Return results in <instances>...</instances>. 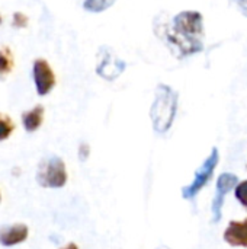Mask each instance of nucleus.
Returning a JSON list of instances; mask_svg holds the SVG:
<instances>
[{"mask_svg":"<svg viewBox=\"0 0 247 249\" xmlns=\"http://www.w3.org/2000/svg\"><path fill=\"white\" fill-rule=\"evenodd\" d=\"M179 58L191 57L204 51V18L197 10H183L173 18L170 28L163 26V32H157Z\"/></svg>","mask_w":247,"mask_h":249,"instance_id":"1","label":"nucleus"},{"mask_svg":"<svg viewBox=\"0 0 247 249\" xmlns=\"http://www.w3.org/2000/svg\"><path fill=\"white\" fill-rule=\"evenodd\" d=\"M178 92H175L169 85H157L150 109L153 130L157 134H166L172 128L178 112Z\"/></svg>","mask_w":247,"mask_h":249,"instance_id":"2","label":"nucleus"},{"mask_svg":"<svg viewBox=\"0 0 247 249\" xmlns=\"http://www.w3.org/2000/svg\"><path fill=\"white\" fill-rule=\"evenodd\" d=\"M67 169L58 156L45 158L36 171V182L44 188H63L67 184Z\"/></svg>","mask_w":247,"mask_h":249,"instance_id":"3","label":"nucleus"},{"mask_svg":"<svg viewBox=\"0 0 247 249\" xmlns=\"http://www.w3.org/2000/svg\"><path fill=\"white\" fill-rule=\"evenodd\" d=\"M218 162H220V152H218L217 147H213V150L208 155V158L204 160V163L195 172V177H194L192 182L182 188V197L185 200H194L202 191V188L213 178L214 171H215Z\"/></svg>","mask_w":247,"mask_h":249,"instance_id":"4","label":"nucleus"},{"mask_svg":"<svg viewBox=\"0 0 247 249\" xmlns=\"http://www.w3.org/2000/svg\"><path fill=\"white\" fill-rule=\"evenodd\" d=\"M125 67H127V63L121 60L118 55H115L111 48L102 47L99 50V61L96 66V73L102 79L112 82L124 73Z\"/></svg>","mask_w":247,"mask_h":249,"instance_id":"5","label":"nucleus"},{"mask_svg":"<svg viewBox=\"0 0 247 249\" xmlns=\"http://www.w3.org/2000/svg\"><path fill=\"white\" fill-rule=\"evenodd\" d=\"M239 185V177L230 172L221 174L217 179L215 185V197L211 204V213H213V223H218L223 213V206L226 201L227 194Z\"/></svg>","mask_w":247,"mask_h":249,"instance_id":"6","label":"nucleus"},{"mask_svg":"<svg viewBox=\"0 0 247 249\" xmlns=\"http://www.w3.org/2000/svg\"><path fill=\"white\" fill-rule=\"evenodd\" d=\"M32 76H33V83L36 93L39 96L48 95L54 86H55V74L49 66V63L44 58H38L33 61L32 67Z\"/></svg>","mask_w":247,"mask_h":249,"instance_id":"7","label":"nucleus"},{"mask_svg":"<svg viewBox=\"0 0 247 249\" xmlns=\"http://www.w3.org/2000/svg\"><path fill=\"white\" fill-rule=\"evenodd\" d=\"M224 241L231 247L247 248V219L245 220H231L224 231Z\"/></svg>","mask_w":247,"mask_h":249,"instance_id":"8","label":"nucleus"},{"mask_svg":"<svg viewBox=\"0 0 247 249\" xmlns=\"http://www.w3.org/2000/svg\"><path fill=\"white\" fill-rule=\"evenodd\" d=\"M28 226L26 225H10L0 228V245L3 247H15L22 244L28 238Z\"/></svg>","mask_w":247,"mask_h":249,"instance_id":"9","label":"nucleus"},{"mask_svg":"<svg viewBox=\"0 0 247 249\" xmlns=\"http://www.w3.org/2000/svg\"><path fill=\"white\" fill-rule=\"evenodd\" d=\"M42 121H44V107L42 105H36L35 108L23 112V115H22V124L28 133L36 131L41 127Z\"/></svg>","mask_w":247,"mask_h":249,"instance_id":"10","label":"nucleus"},{"mask_svg":"<svg viewBox=\"0 0 247 249\" xmlns=\"http://www.w3.org/2000/svg\"><path fill=\"white\" fill-rule=\"evenodd\" d=\"M15 66V58L12 54V50L9 47H0V79H3L6 74L12 71Z\"/></svg>","mask_w":247,"mask_h":249,"instance_id":"11","label":"nucleus"},{"mask_svg":"<svg viewBox=\"0 0 247 249\" xmlns=\"http://www.w3.org/2000/svg\"><path fill=\"white\" fill-rule=\"evenodd\" d=\"M116 0H84L83 9L92 13H100L115 4Z\"/></svg>","mask_w":247,"mask_h":249,"instance_id":"12","label":"nucleus"},{"mask_svg":"<svg viewBox=\"0 0 247 249\" xmlns=\"http://www.w3.org/2000/svg\"><path fill=\"white\" fill-rule=\"evenodd\" d=\"M13 130H15V125H13L12 118L0 112V142L9 139L12 136Z\"/></svg>","mask_w":247,"mask_h":249,"instance_id":"13","label":"nucleus"},{"mask_svg":"<svg viewBox=\"0 0 247 249\" xmlns=\"http://www.w3.org/2000/svg\"><path fill=\"white\" fill-rule=\"evenodd\" d=\"M234 194L237 201L247 209V179L243 182H239V185L234 188Z\"/></svg>","mask_w":247,"mask_h":249,"instance_id":"14","label":"nucleus"},{"mask_svg":"<svg viewBox=\"0 0 247 249\" xmlns=\"http://www.w3.org/2000/svg\"><path fill=\"white\" fill-rule=\"evenodd\" d=\"M13 26L16 28H25L28 26V16L22 12H16L13 15Z\"/></svg>","mask_w":247,"mask_h":249,"instance_id":"15","label":"nucleus"},{"mask_svg":"<svg viewBox=\"0 0 247 249\" xmlns=\"http://www.w3.org/2000/svg\"><path fill=\"white\" fill-rule=\"evenodd\" d=\"M89 153H90L89 146H87L86 143H82V144H80V147H79V156H80V160H86V159H87V156H89Z\"/></svg>","mask_w":247,"mask_h":249,"instance_id":"16","label":"nucleus"},{"mask_svg":"<svg viewBox=\"0 0 247 249\" xmlns=\"http://www.w3.org/2000/svg\"><path fill=\"white\" fill-rule=\"evenodd\" d=\"M239 4V9H240V12L243 13V15H246L247 16V0H243V1H240V3H237Z\"/></svg>","mask_w":247,"mask_h":249,"instance_id":"17","label":"nucleus"},{"mask_svg":"<svg viewBox=\"0 0 247 249\" xmlns=\"http://www.w3.org/2000/svg\"><path fill=\"white\" fill-rule=\"evenodd\" d=\"M60 249H79V247H77L76 244H73V242H71V244H67L66 247H63V248H60Z\"/></svg>","mask_w":247,"mask_h":249,"instance_id":"18","label":"nucleus"},{"mask_svg":"<svg viewBox=\"0 0 247 249\" xmlns=\"http://www.w3.org/2000/svg\"><path fill=\"white\" fill-rule=\"evenodd\" d=\"M236 3H240V1H243V0H234Z\"/></svg>","mask_w":247,"mask_h":249,"instance_id":"19","label":"nucleus"},{"mask_svg":"<svg viewBox=\"0 0 247 249\" xmlns=\"http://www.w3.org/2000/svg\"><path fill=\"white\" fill-rule=\"evenodd\" d=\"M1 20H3V19H1V15H0V25H1Z\"/></svg>","mask_w":247,"mask_h":249,"instance_id":"20","label":"nucleus"},{"mask_svg":"<svg viewBox=\"0 0 247 249\" xmlns=\"http://www.w3.org/2000/svg\"><path fill=\"white\" fill-rule=\"evenodd\" d=\"M0 201H1V196H0Z\"/></svg>","mask_w":247,"mask_h":249,"instance_id":"21","label":"nucleus"}]
</instances>
